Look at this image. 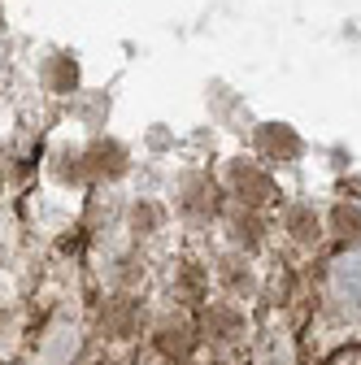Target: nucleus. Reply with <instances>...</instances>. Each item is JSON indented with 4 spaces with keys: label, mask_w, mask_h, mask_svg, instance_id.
Segmentation results:
<instances>
[{
    "label": "nucleus",
    "mask_w": 361,
    "mask_h": 365,
    "mask_svg": "<svg viewBox=\"0 0 361 365\" xmlns=\"http://www.w3.org/2000/svg\"><path fill=\"white\" fill-rule=\"evenodd\" d=\"M178 209L188 217H213L218 213V192L205 174H188L183 178V196H178Z\"/></svg>",
    "instance_id": "2"
},
{
    "label": "nucleus",
    "mask_w": 361,
    "mask_h": 365,
    "mask_svg": "<svg viewBox=\"0 0 361 365\" xmlns=\"http://www.w3.org/2000/svg\"><path fill=\"white\" fill-rule=\"evenodd\" d=\"M161 222H166V209L157 200H135L131 205V231L135 235H157Z\"/></svg>",
    "instance_id": "10"
},
{
    "label": "nucleus",
    "mask_w": 361,
    "mask_h": 365,
    "mask_svg": "<svg viewBox=\"0 0 361 365\" xmlns=\"http://www.w3.org/2000/svg\"><path fill=\"white\" fill-rule=\"evenodd\" d=\"M283 226H288V235L296 240V244H318L322 240V217L313 213V205H292L288 213H283Z\"/></svg>",
    "instance_id": "6"
},
{
    "label": "nucleus",
    "mask_w": 361,
    "mask_h": 365,
    "mask_svg": "<svg viewBox=\"0 0 361 365\" xmlns=\"http://www.w3.org/2000/svg\"><path fill=\"white\" fill-rule=\"evenodd\" d=\"M157 352L170 356V361H188V356L196 352V331H192L188 322H166V327L157 331Z\"/></svg>",
    "instance_id": "5"
},
{
    "label": "nucleus",
    "mask_w": 361,
    "mask_h": 365,
    "mask_svg": "<svg viewBox=\"0 0 361 365\" xmlns=\"http://www.w3.org/2000/svg\"><path fill=\"white\" fill-rule=\"evenodd\" d=\"M205 335H209L213 344H235V339L244 335V317H240L235 309H227V304H213V309L205 313Z\"/></svg>",
    "instance_id": "7"
},
{
    "label": "nucleus",
    "mask_w": 361,
    "mask_h": 365,
    "mask_svg": "<svg viewBox=\"0 0 361 365\" xmlns=\"http://www.w3.org/2000/svg\"><path fill=\"white\" fill-rule=\"evenodd\" d=\"M178 287H183L188 300H200V296H205V269H200V265H183V274H178Z\"/></svg>",
    "instance_id": "12"
},
{
    "label": "nucleus",
    "mask_w": 361,
    "mask_h": 365,
    "mask_svg": "<svg viewBox=\"0 0 361 365\" xmlns=\"http://www.w3.org/2000/svg\"><path fill=\"white\" fill-rule=\"evenodd\" d=\"M222 279H227V287H231V292H240V287L248 292V287H253V274H248V269H240V261H227Z\"/></svg>",
    "instance_id": "14"
},
{
    "label": "nucleus",
    "mask_w": 361,
    "mask_h": 365,
    "mask_svg": "<svg viewBox=\"0 0 361 365\" xmlns=\"http://www.w3.org/2000/svg\"><path fill=\"white\" fill-rule=\"evenodd\" d=\"M331 226H335V235H340L344 244H357V240H361V209L335 205V209H331Z\"/></svg>",
    "instance_id": "11"
},
{
    "label": "nucleus",
    "mask_w": 361,
    "mask_h": 365,
    "mask_svg": "<svg viewBox=\"0 0 361 365\" xmlns=\"http://www.w3.org/2000/svg\"><path fill=\"white\" fill-rule=\"evenodd\" d=\"M135 327H140V309H135V300L113 296V300L101 309V331H105L109 339H126V335H135Z\"/></svg>",
    "instance_id": "3"
},
{
    "label": "nucleus",
    "mask_w": 361,
    "mask_h": 365,
    "mask_svg": "<svg viewBox=\"0 0 361 365\" xmlns=\"http://www.w3.org/2000/svg\"><path fill=\"white\" fill-rule=\"evenodd\" d=\"M74 78H78L74 61H70V57H57V61H53V74H49L53 91H70V87H74Z\"/></svg>",
    "instance_id": "13"
},
{
    "label": "nucleus",
    "mask_w": 361,
    "mask_h": 365,
    "mask_svg": "<svg viewBox=\"0 0 361 365\" xmlns=\"http://www.w3.org/2000/svg\"><path fill=\"white\" fill-rule=\"evenodd\" d=\"M231 187H235L240 205H248V209H261V205L275 200V178L265 170H257V165H248V161L231 165Z\"/></svg>",
    "instance_id": "1"
},
{
    "label": "nucleus",
    "mask_w": 361,
    "mask_h": 365,
    "mask_svg": "<svg viewBox=\"0 0 361 365\" xmlns=\"http://www.w3.org/2000/svg\"><path fill=\"white\" fill-rule=\"evenodd\" d=\"M83 165H87V174H96V178H118L126 170V148L113 144V140H101V144L87 148Z\"/></svg>",
    "instance_id": "4"
},
{
    "label": "nucleus",
    "mask_w": 361,
    "mask_h": 365,
    "mask_svg": "<svg viewBox=\"0 0 361 365\" xmlns=\"http://www.w3.org/2000/svg\"><path fill=\"white\" fill-rule=\"evenodd\" d=\"M227 226H231V240H235L240 248H257V244H261V217H257V209L240 205Z\"/></svg>",
    "instance_id": "9"
},
{
    "label": "nucleus",
    "mask_w": 361,
    "mask_h": 365,
    "mask_svg": "<svg viewBox=\"0 0 361 365\" xmlns=\"http://www.w3.org/2000/svg\"><path fill=\"white\" fill-rule=\"evenodd\" d=\"M257 144H261L265 157H275V161H292V157H300V135L288 130V126H261Z\"/></svg>",
    "instance_id": "8"
}]
</instances>
